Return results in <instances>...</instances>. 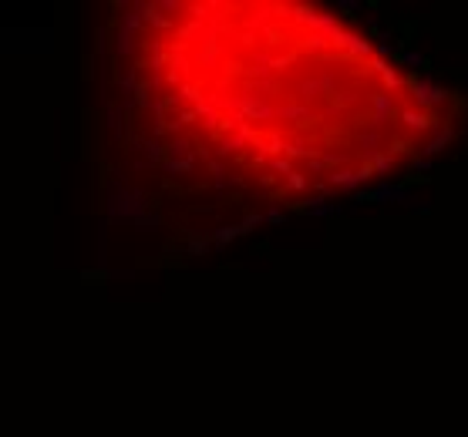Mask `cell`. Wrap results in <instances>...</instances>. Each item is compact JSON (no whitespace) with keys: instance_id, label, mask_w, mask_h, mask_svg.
Segmentation results:
<instances>
[{"instance_id":"1","label":"cell","mask_w":468,"mask_h":437,"mask_svg":"<svg viewBox=\"0 0 468 437\" xmlns=\"http://www.w3.org/2000/svg\"><path fill=\"white\" fill-rule=\"evenodd\" d=\"M165 152L259 192L381 178L438 132L431 95L344 20L296 3H169L135 31Z\"/></svg>"}]
</instances>
